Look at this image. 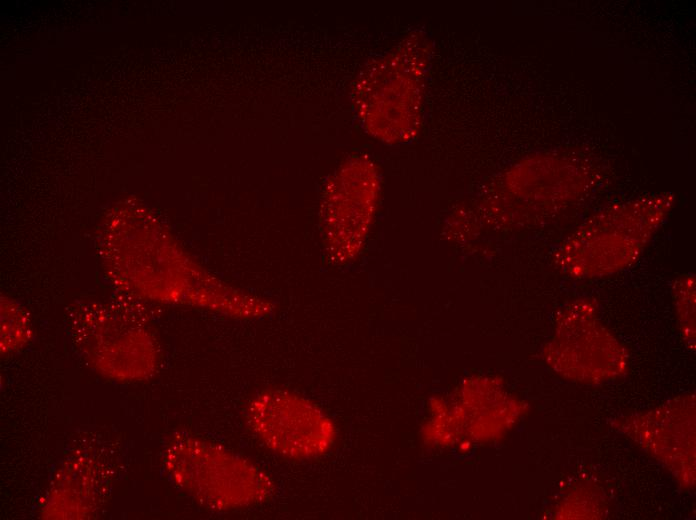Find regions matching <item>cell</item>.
Segmentation results:
<instances>
[{"instance_id":"7a4b0ae2","label":"cell","mask_w":696,"mask_h":520,"mask_svg":"<svg viewBox=\"0 0 696 520\" xmlns=\"http://www.w3.org/2000/svg\"><path fill=\"white\" fill-rule=\"evenodd\" d=\"M424 39L406 40L359 75L353 102L365 129L386 142L408 141L418 131L427 68Z\"/></svg>"},{"instance_id":"3957f363","label":"cell","mask_w":696,"mask_h":520,"mask_svg":"<svg viewBox=\"0 0 696 520\" xmlns=\"http://www.w3.org/2000/svg\"><path fill=\"white\" fill-rule=\"evenodd\" d=\"M246 423L265 448L288 460L326 453L336 435L331 419L316 404L283 388L265 389L252 397Z\"/></svg>"},{"instance_id":"6da1fadb","label":"cell","mask_w":696,"mask_h":520,"mask_svg":"<svg viewBox=\"0 0 696 520\" xmlns=\"http://www.w3.org/2000/svg\"><path fill=\"white\" fill-rule=\"evenodd\" d=\"M165 469L182 491L218 511L249 508L274 492L258 464L222 445L190 435L174 437L164 452Z\"/></svg>"}]
</instances>
